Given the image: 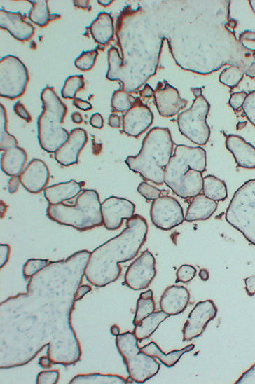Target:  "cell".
I'll return each instance as SVG.
<instances>
[{"label":"cell","instance_id":"35","mask_svg":"<svg viewBox=\"0 0 255 384\" xmlns=\"http://www.w3.org/2000/svg\"><path fill=\"white\" fill-rule=\"evenodd\" d=\"M7 114L5 107L0 104V151H6L8 149L18 146V141L15 136L7 132Z\"/></svg>","mask_w":255,"mask_h":384},{"label":"cell","instance_id":"46","mask_svg":"<svg viewBox=\"0 0 255 384\" xmlns=\"http://www.w3.org/2000/svg\"><path fill=\"white\" fill-rule=\"evenodd\" d=\"M0 264H1V269L7 263L9 260L10 255V245L8 244L0 245Z\"/></svg>","mask_w":255,"mask_h":384},{"label":"cell","instance_id":"61","mask_svg":"<svg viewBox=\"0 0 255 384\" xmlns=\"http://www.w3.org/2000/svg\"><path fill=\"white\" fill-rule=\"evenodd\" d=\"M191 90L193 92L196 98L202 95V88H191Z\"/></svg>","mask_w":255,"mask_h":384},{"label":"cell","instance_id":"19","mask_svg":"<svg viewBox=\"0 0 255 384\" xmlns=\"http://www.w3.org/2000/svg\"><path fill=\"white\" fill-rule=\"evenodd\" d=\"M20 184L32 194L40 193L46 188L50 172L47 165L40 159H34L19 176Z\"/></svg>","mask_w":255,"mask_h":384},{"label":"cell","instance_id":"39","mask_svg":"<svg viewBox=\"0 0 255 384\" xmlns=\"http://www.w3.org/2000/svg\"><path fill=\"white\" fill-rule=\"evenodd\" d=\"M48 259H29L25 264L23 268V275L25 280H29L40 272L42 269L46 268L49 263Z\"/></svg>","mask_w":255,"mask_h":384},{"label":"cell","instance_id":"28","mask_svg":"<svg viewBox=\"0 0 255 384\" xmlns=\"http://www.w3.org/2000/svg\"><path fill=\"white\" fill-rule=\"evenodd\" d=\"M195 349V345H189L181 350H174L168 354H165L154 341L141 348L144 353L160 360L167 368L174 367L184 355Z\"/></svg>","mask_w":255,"mask_h":384},{"label":"cell","instance_id":"63","mask_svg":"<svg viewBox=\"0 0 255 384\" xmlns=\"http://www.w3.org/2000/svg\"><path fill=\"white\" fill-rule=\"evenodd\" d=\"M254 66H255V53H254Z\"/></svg>","mask_w":255,"mask_h":384},{"label":"cell","instance_id":"42","mask_svg":"<svg viewBox=\"0 0 255 384\" xmlns=\"http://www.w3.org/2000/svg\"><path fill=\"white\" fill-rule=\"evenodd\" d=\"M242 110L248 121L255 127V90L248 94Z\"/></svg>","mask_w":255,"mask_h":384},{"label":"cell","instance_id":"25","mask_svg":"<svg viewBox=\"0 0 255 384\" xmlns=\"http://www.w3.org/2000/svg\"><path fill=\"white\" fill-rule=\"evenodd\" d=\"M217 208L216 201L208 198L204 194H199L190 203L185 220L187 222L208 220L214 214Z\"/></svg>","mask_w":255,"mask_h":384},{"label":"cell","instance_id":"10","mask_svg":"<svg viewBox=\"0 0 255 384\" xmlns=\"http://www.w3.org/2000/svg\"><path fill=\"white\" fill-rule=\"evenodd\" d=\"M116 345L132 381L144 383L160 370L161 366L155 358L144 353L138 347V340L134 333L127 332L116 336Z\"/></svg>","mask_w":255,"mask_h":384},{"label":"cell","instance_id":"16","mask_svg":"<svg viewBox=\"0 0 255 384\" xmlns=\"http://www.w3.org/2000/svg\"><path fill=\"white\" fill-rule=\"evenodd\" d=\"M103 226L109 231L120 228L124 219L135 216V205L129 200L111 196L103 201L102 206Z\"/></svg>","mask_w":255,"mask_h":384},{"label":"cell","instance_id":"48","mask_svg":"<svg viewBox=\"0 0 255 384\" xmlns=\"http://www.w3.org/2000/svg\"><path fill=\"white\" fill-rule=\"evenodd\" d=\"M73 104L74 106H76L77 109L83 111H90L92 109V106L90 102L83 101L79 98L74 99Z\"/></svg>","mask_w":255,"mask_h":384},{"label":"cell","instance_id":"49","mask_svg":"<svg viewBox=\"0 0 255 384\" xmlns=\"http://www.w3.org/2000/svg\"><path fill=\"white\" fill-rule=\"evenodd\" d=\"M246 291L249 296L255 294V275L245 280Z\"/></svg>","mask_w":255,"mask_h":384},{"label":"cell","instance_id":"24","mask_svg":"<svg viewBox=\"0 0 255 384\" xmlns=\"http://www.w3.org/2000/svg\"><path fill=\"white\" fill-rule=\"evenodd\" d=\"M85 183H78L71 180L67 183H61L44 190L45 197L51 205L63 204V202L76 198L82 191Z\"/></svg>","mask_w":255,"mask_h":384},{"label":"cell","instance_id":"62","mask_svg":"<svg viewBox=\"0 0 255 384\" xmlns=\"http://www.w3.org/2000/svg\"><path fill=\"white\" fill-rule=\"evenodd\" d=\"M249 3L250 4V6H251L254 13L255 14V0H251V1H249Z\"/></svg>","mask_w":255,"mask_h":384},{"label":"cell","instance_id":"15","mask_svg":"<svg viewBox=\"0 0 255 384\" xmlns=\"http://www.w3.org/2000/svg\"><path fill=\"white\" fill-rule=\"evenodd\" d=\"M218 313V308L211 300L199 302L188 315L183 329L184 341H190L200 337L207 326Z\"/></svg>","mask_w":255,"mask_h":384},{"label":"cell","instance_id":"33","mask_svg":"<svg viewBox=\"0 0 255 384\" xmlns=\"http://www.w3.org/2000/svg\"><path fill=\"white\" fill-rule=\"evenodd\" d=\"M129 383L123 377L116 375H102L99 373L78 375L74 377L70 384H126Z\"/></svg>","mask_w":255,"mask_h":384},{"label":"cell","instance_id":"56","mask_svg":"<svg viewBox=\"0 0 255 384\" xmlns=\"http://www.w3.org/2000/svg\"><path fill=\"white\" fill-rule=\"evenodd\" d=\"M39 364L41 368L46 369H50L53 365V362L48 356L40 357Z\"/></svg>","mask_w":255,"mask_h":384},{"label":"cell","instance_id":"20","mask_svg":"<svg viewBox=\"0 0 255 384\" xmlns=\"http://www.w3.org/2000/svg\"><path fill=\"white\" fill-rule=\"evenodd\" d=\"M88 142L86 131L81 128L73 130L67 142L55 153L56 161L65 167L78 164L80 153Z\"/></svg>","mask_w":255,"mask_h":384},{"label":"cell","instance_id":"47","mask_svg":"<svg viewBox=\"0 0 255 384\" xmlns=\"http://www.w3.org/2000/svg\"><path fill=\"white\" fill-rule=\"evenodd\" d=\"M90 123L95 129L101 130L104 126V119L99 113L94 114L90 118Z\"/></svg>","mask_w":255,"mask_h":384},{"label":"cell","instance_id":"31","mask_svg":"<svg viewBox=\"0 0 255 384\" xmlns=\"http://www.w3.org/2000/svg\"><path fill=\"white\" fill-rule=\"evenodd\" d=\"M156 311V303L152 290H148L141 294L137 301L135 316L133 324H140L143 320Z\"/></svg>","mask_w":255,"mask_h":384},{"label":"cell","instance_id":"43","mask_svg":"<svg viewBox=\"0 0 255 384\" xmlns=\"http://www.w3.org/2000/svg\"><path fill=\"white\" fill-rule=\"evenodd\" d=\"M60 379L59 370L43 371L39 373L36 378L37 384H56Z\"/></svg>","mask_w":255,"mask_h":384},{"label":"cell","instance_id":"51","mask_svg":"<svg viewBox=\"0 0 255 384\" xmlns=\"http://www.w3.org/2000/svg\"><path fill=\"white\" fill-rule=\"evenodd\" d=\"M20 184L19 176L13 177L8 183V191L11 194L16 193Z\"/></svg>","mask_w":255,"mask_h":384},{"label":"cell","instance_id":"38","mask_svg":"<svg viewBox=\"0 0 255 384\" xmlns=\"http://www.w3.org/2000/svg\"><path fill=\"white\" fill-rule=\"evenodd\" d=\"M98 55L99 51L97 50L84 51L76 59L74 64L78 69L83 71H90L94 67Z\"/></svg>","mask_w":255,"mask_h":384},{"label":"cell","instance_id":"29","mask_svg":"<svg viewBox=\"0 0 255 384\" xmlns=\"http://www.w3.org/2000/svg\"><path fill=\"white\" fill-rule=\"evenodd\" d=\"M169 317L163 311L153 313L145 317L140 324L135 326L133 333L139 341L147 339L156 332L159 325Z\"/></svg>","mask_w":255,"mask_h":384},{"label":"cell","instance_id":"45","mask_svg":"<svg viewBox=\"0 0 255 384\" xmlns=\"http://www.w3.org/2000/svg\"><path fill=\"white\" fill-rule=\"evenodd\" d=\"M14 111L21 119L29 123L32 121V116L26 109L25 106L20 102H18L14 106Z\"/></svg>","mask_w":255,"mask_h":384},{"label":"cell","instance_id":"54","mask_svg":"<svg viewBox=\"0 0 255 384\" xmlns=\"http://www.w3.org/2000/svg\"><path fill=\"white\" fill-rule=\"evenodd\" d=\"M239 39L242 43L244 41L255 42V33L254 32L249 30L243 32V33L240 34Z\"/></svg>","mask_w":255,"mask_h":384},{"label":"cell","instance_id":"53","mask_svg":"<svg viewBox=\"0 0 255 384\" xmlns=\"http://www.w3.org/2000/svg\"><path fill=\"white\" fill-rule=\"evenodd\" d=\"M109 124L112 128H120L122 124L120 116L118 114H112L109 116Z\"/></svg>","mask_w":255,"mask_h":384},{"label":"cell","instance_id":"34","mask_svg":"<svg viewBox=\"0 0 255 384\" xmlns=\"http://www.w3.org/2000/svg\"><path fill=\"white\" fill-rule=\"evenodd\" d=\"M137 99L123 89L113 92L111 100L112 113H125L130 110Z\"/></svg>","mask_w":255,"mask_h":384},{"label":"cell","instance_id":"40","mask_svg":"<svg viewBox=\"0 0 255 384\" xmlns=\"http://www.w3.org/2000/svg\"><path fill=\"white\" fill-rule=\"evenodd\" d=\"M197 273L195 266L184 264L177 271L176 282L188 283L193 280Z\"/></svg>","mask_w":255,"mask_h":384},{"label":"cell","instance_id":"1","mask_svg":"<svg viewBox=\"0 0 255 384\" xmlns=\"http://www.w3.org/2000/svg\"><path fill=\"white\" fill-rule=\"evenodd\" d=\"M91 252L50 261L29 279L27 293L0 304V368L24 366L48 347L53 364L74 366L81 347L71 324L76 294Z\"/></svg>","mask_w":255,"mask_h":384},{"label":"cell","instance_id":"55","mask_svg":"<svg viewBox=\"0 0 255 384\" xmlns=\"http://www.w3.org/2000/svg\"><path fill=\"white\" fill-rule=\"evenodd\" d=\"M74 6L84 10L90 11L91 6H90L89 0H74L73 2Z\"/></svg>","mask_w":255,"mask_h":384},{"label":"cell","instance_id":"2","mask_svg":"<svg viewBox=\"0 0 255 384\" xmlns=\"http://www.w3.org/2000/svg\"><path fill=\"white\" fill-rule=\"evenodd\" d=\"M170 52L182 69L208 76L235 66L255 79V50L236 37L229 0L148 2Z\"/></svg>","mask_w":255,"mask_h":384},{"label":"cell","instance_id":"52","mask_svg":"<svg viewBox=\"0 0 255 384\" xmlns=\"http://www.w3.org/2000/svg\"><path fill=\"white\" fill-rule=\"evenodd\" d=\"M155 90L150 86V85L146 83L144 88L140 91V95L143 98L150 99L154 96Z\"/></svg>","mask_w":255,"mask_h":384},{"label":"cell","instance_id":"44","mask_svg":"<svg viewBox=\"0 0 255 384\" xmlns=\"http://www.w3.org/2000/svg\"><path fill=\"white\" fill-rule=\"evenodd\" d=\"M248 94L246 92H239L232 93L229 100V104L231 108L237 111L242 109L244 102H245Z\"/></svg>","mask_w":255,"mask_h":384},{"label":"cell","instance_id":"36","mask_svg":"<svg viewBox=\"0 0 255 384\" xmlns=\"http://www.w3.org/2000/svg\"><path fill=\"white\" fill-rule=\"evenodd\" d=\"M245 72L237 67L230 66L220 74L219 81L225 86L235 89L242 81Z\"/></svg>","mask_w":255,"mask_h":384},{"label":"cell","instance_id":"30","mask_svg":"<svg viewBox=\"0 0 255 384\" xmlns=\"http://www.w3.org/2000/svg\"><path fill=\"white\" fill-rule=\"evenodd\" d=\"M204 195L215 201H223L228 198V188L224 181L214 175L204 178Z\"/></svg>","mask_w":255,"mask_h":384},{"label":"cell","instance_id":"57","mask_svg":"<svg viewBox=\"0 0 255 384\" xmlns=\"http://www.w3.org/2000/svg\"><path fill=\"white\" fill-rule=\"evenodd\" d=\"M71 120L73 123L76 124H81L83 123V117L79 112H74L71 114Z\"/></svg>","mask_w":255,"mask_h":384},{"label":"cell","instance_id":"27","mask_svg":"<svg viewBox=\"0 0 255 384\" xmlns=\"http://www.w3.org/2000/svg\"><path fill=\"white\" fill-rule=\"evenodd\" d=\"M91 35L95 42L102 46H107L114 36V25L112 16L101 13L90 27Z\"/></svg>","mask_w":255,"mask_h":384},{"label":"cell","instance_id":"59","mask_svg":"<svg viewBox=\"0 0 255 384\" xmlns=\"http://www.w3.org/2000/svg\"><path fill=\"white\" fill-rule=\"evenodd\" d=\"M111 333L114 336H118L120 334V329L118 325H113L111 327Z\"/></svg>","mask_w":255,"mask_h":384},{"label":"cell","instance_id":"58","mask_svg":"<svg viewBox=\"0 0 255 384\" xmlns=\"http://www.w3.org/2000/svg\"><path fill=\"white\" fill-rule=\"evenodd\" d=\"M200 279L203 282H207L209 279V273L207 270L202 269L199 272Z\"/></svg>","mask_w":255,"mask_h":384},{"label":"cell","instance_id":"11","mask_svg":"<svg viewBox=\"0 0 255 384\" xmlns=\"http://www.w3.org/2000/svg\"><path fill=\"white\" fill-rule=\"evenodd\" d=\"M210 104L203 95L196 98L191 108L177 117L179 130L187 139L198 146L206 145L211 130L207 123Z\"/></svg>","mask_w":255,"mask_h":384},{"label":"cell","instance_id":"17","mask_svg":"<svg viewBox=\"0 0 255 384\" xmlns=\"http://www.w3.org/2000/svg\"><path fill=\"white\" fill-rule=\"evenodd\" d=\"M154 116L150 108L139 98L123 116V130L127 136L139 137L151 126Z\"/></svg>","mask_w":255,"mask_h":384},{"label":"cell","instance_id":"4","mask_svg":"<svg viewBox=\"0 0 255 384\" xmlns=\"http://www.w3.org/2000/svg\"><path fill=\"white\" fill-rule=\"evenodd\" d=\"M146 220L135 215L127 220L124 231L91 252L85 276L91 284L104 287L115 282L122 273L120 263L133 260L146 242Z\"/></svg>","mask_w":255,"mask_h":384},{"label":"cell","instance_id":"14","mask_svg":"<svg viewBox=\"0 0 255 384\" xmlns=\"http://www.w3.org/2000/svg\"><path fill=\"white\" fill-rule=\"evenodd\" d=\"M156 275V259L149 251L144 252L127 268L125 284L134 291H142L149 287Z\"/></svg>","mask_w":255,"mask_h":384},{"label":"cell","instance_id":"22","mask_svg":"<svg viewBox=\"0 0 255 384\" xmlns=\"http://www.w3.org/2000/svg\"><path fill=\"white\" fill-rule=\"evenodd\" d=\"M190 301V293L184 286L172 285L166 288L160 300L161 310L169 316L183 313Z\"/></svg>","mask_w":255,"mask_h":384},{"label":"cell","instance_id":"13","mask_svg":"<svg viewBox=\"0 0 255 384\" xmlns=\"http://www.w3.org/2000/svg\"><path fill=\"white\" fill-rule=\"evenodd\" d=\"M151 218L153 225L163 231L172 230L185 221L181 205L176 198L168 196H160L153 201Z\"/></svg>","mask_w":255,"mask_h":384},{"label":"cell","instance_id":"26","mask_svg":"<svg viewBox=\"0 0 255 384\" xmlns=\"http://www.w3.org/2000/svg\"><path fill=\"white\" fill-rule=\"evenodd\" d=\"M27 161V153L25 149L15 146L8 149L2 155L1 168L3 172L9 177L20 176Z\"/></svg>","mask_w":255,"mask_h":384},{"label":"cell","instance_id":"50","mask_svg":"<svg viewBox=\"0 0 255 384\" xmlns=\"http://www.w3.org/2000/svg\"><path fill=\"white\" fill-rule=\"evenodd\" d=\"M92 291V287L87 284L80 285L76 294V301H81V299Z\"/></svg>","mask_w":255,"mask_h":384},{"label":"cell","instance_id":"37","mask_svg":"<svg viewBox=\"0 0 255 384\" xmlns=\"http://www.w3.org/2000/svg\"><path fill=\"white\" fill-rule=\"evenodd\" d=\"M85 87L84 78L83 76H73L69 77L62 89L61 94L64 99H76L78 91L83 90Z\"/></svg>","mask_w":255,"mask_h":384},{"label":"cell","instance_id":"41","mask_svg":"<svg viewBox=\"0 0 255 384\" xmlns=\"http://www.w3.org/2000/svg\"><path fill=\"white\" fill-rule=\"evenodd\" d=\"M137 191L146 200H154L162 196L161 190L146 182H143L138 186Z\"/></svg>","mask_w":255,"mask_h":384},{"label":"cell","instance_id":"23","mask_svg":"<svg viewBox=\"0 0 255 384\" xmlns=\"http://www.w3.org/2000/svg\"><path fill=\"white\" fill-rule=\"evenodd\" d=\"M226 146L232 153L238 167L255 169V147L237 135H229Z\"/></svg>","mask_w":255,"mask_h":384},{"label":"cell","instance_id":"9","mask_svg":"<svg viewBox=\"0 0 255 384\" xmlns=\"http://www.w3.org/2000/svg\"><path fill=\"white\" fill-rule=\"evenodd\" d=\"M226 219L255 247V179L247 181L236 191L227 209Z\"/></svg>","mask_w":255,"mask_h":384},{"label":"cell","instance_id":"8","mask_svg":"<svg viewBox=\"0 0 255 384\" xmlns=\"http://www.w3.org/2000/svg\"><path fill=\"white\" fill-rule=\"evenodd\" d=\"M41 100L43 111L38 120L39 142L45 151L55 153L69 137L70 134L62 127L68 112L67 106L50 87L41 91Z\"/></svg>","mask_w":255,"mask_h":384},{"label":"cell","instance_id":"5","mask_svg":"<svg viewBox=\"0 0 255 384\" xmlns=\"http://www.w3.org/2000/svg\"><path fill=\"white\" fill-rule=\"evenodd\" d=\"M206 167L204 148L177 145L165 170V184L178 197L193 198L203 190Z\"/></svg>","mask_w":255,"mask_h":384},{"label":"cell","instance_id":"7","mask_svg":"<svg viewBox=\"0 0 255 384\" xmlns=\"http://www.w3.org/2000/svg\"><path fill=\"white\" fill-rule=\"evenodd\" d=\"M101 206L98 192L87 189L81 192L74 206L49 205L47 217L59 225L86 231L103 226Z\"/></svg>","mask_w":255,"mask_h":384},{"label":"cell","instance_id":"21","mask_svg":"<svg viewBox=\"0 0 255 384\" xmlns=\"http://www.w3.org/2000/svg\"><path fill=\"white\" fill-rule=\"evenodd\" d=\"M0 27L20 41H29L35 34L34 27L27 22L22 15L4 9L0 10Z\"/></svg>","mask_w":255,"mask_h":384},{"label":"cell","instance_id":"3","mask_svg":"<svg viewBox=\"0 0 255 384\" xmlns=\"http://www.w3.org/2000/svg\"><path fill=\"white\" fill-rule=\"evenodd\" d=\"M116 35L121 49L108 53L107 78L118 81L122 89L137 93L154 76L160 60L164 39L147 2L135 8L126 6L116 21Z\"/></svg>","mask_w":255,"mask_h":384},{"label":"cell","instance_id":"18","mask_svg":"<svg viewBox=\"0 0 255 384\" xmlns=\"http://www.w3.org/2000/svg\"><path fill=\"white\" fill-rule=\"evenodd\" d=\"M153 97L158 114L167 118L178 114L188 104V101L181 98L177 89L167 81L158 83Z\"/></svg>","mask_w":255,"mask_h":384},{"label":"cell","instance_id":"60","mask_svg":"<svg viewBox=\"0 0 255 384\" xmlns=\"http://www.w3.org/2000/svg\"><path fill=\"white\" fill-rule=\"evenodd\" d=\"M113 2V0H99L98 4L104 7H109Z\"/></svg>","mask_w":255,"mask_h":384},{"label":"cell","instance_id":"32","mask_svg":"<svg viewBox=\"0 0 255 384\" xmlns=\"http://www.w3.org/2000/svg\"><path fill=\"white\" fill-rule=\"evenodd\" d=\"M29 3L32 4L29 19L34 24L40 27H45L54 19L50 13L47 0H38V1H29Z\"/></svg>","mask_w":255,"mask_h":384},{"label":"cell","instance_id":"12","mask_svg":"<svg viewBox=\"0 0 255 384\" xmlns=\"http://www.w3.org/2000/svg\"><path fill=\"white\" fill-rule=\"evenodd\" d=\"M29 81L25 64L18 57L8 55L0 60V96L15 100L21 97Z\"/></svg>","mask_w":255,"mask_h":384},{"label":"cell","instance_id":"6","mask_svg":"<svg viewBox=\"0 0 255 384\" xmlns=\"http://www.w3.org/2000/svg\"><path fill=\"white\" fill-rule=\"evenodd\" d=\"M174 142L167 128L155 127L147 133L139 153L125 159L132 172L157 185L165 184V170L172 156Z\"/></svg>","mask_w":255,"mask_h":384}]
</instances>
